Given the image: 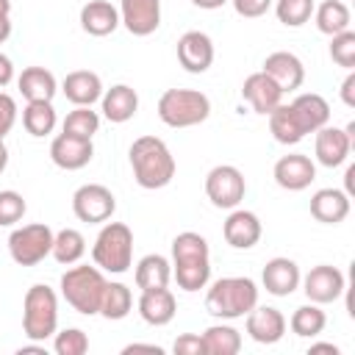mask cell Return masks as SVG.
Returning <instances> with one entry per match:
<instances>
[{
    "label": "cell",
    "mask_w": 355,
    "mask_h": 355,
    "mask_svg": "<svg viewBox=\"0 0 355 355\" xmlns=\"http://www.w3.org/2000/svg\"><path fill=\"white\" fill-rule=\"evenodd\" d=\"M352 178H355V166H347V175H344V183H347V194H352Z\"/></svg>",
    "instance_id": "obj_52"
},
{
    "label": "cell",
    "mask_w": 355,
    "mask_h": 355,
    "mask_svg": "<svg viewBox=\"0 0 355 355\" xmlns=\"http://www.w3.org/2000/svg\"><path fill=\"white\" fill-rule=\"evenodd\" d=\"M50 158L58 169L75 172V169H83L94 158V144H92V139H78V136H69V133H58L50 141Z\"/></svg>",
    "instance_id": "obj_16"
},
{
    "label": "cell",
    "mask_w": 355,
    "mask_h": 355,
    "mask_svg": "<svg viewBox=\"0 0 355 355\" xmlns=\"http://www.w3.org/2000/svg\"><path fill=\"white\" fill-rule=\"evenodd\" d=\"M208 116L211 100L197 89H166L158 97V119L169 128H194Z\"/></svg>",
    "instance_id": "obj_7"
},
{
    "label": "cell",
    "mask_w": 355,
    "mask_h": 355,
    "mask_svg": "<svg viewBox=\"0 0 355 355\" xmlns=\"http://www.w3.org/2000/svg\"><path fill=\"white\" fill-rule=\"evenodd\" d=\"M241 97L250 103L255 114H269L283 103V89L266 75V72H252L241 83Z\"/></svg>",
    "instance_id": "obj_20"
},
{
    "label": "cell",
    "mask_w": 355,
    "mask_h": 355,
    "mask_svg": "<svg viewBox=\"0 0 355 355\" xmlns=\"http://www.w3.org/2000/svg\"><path fill=\"white\" fill-rule=\"evenodd\" d=\"M58 330V297L50 286L36 283L22 300V333L28 341H47Z\"/></svg>",
    "instance_id": "obj_5"
},
{
    "label": "cell",
    "mask_w": 355,
    "mask_h": 355,
    "mask_svg": "<svg viewBox=\"0 0 355 355\" xmlns=\"http://www.w3.org/2000/svg\"><path fill=\"white\" fill-rule=\"evenodd\" d=\"M344 3H347V0H344Z\"/></svg>",
    "instance_id": "obj_54"
},
{
    "label": "cell",
    "mask_w": 355,
    "mask_h": 355,
    "mask_svg": "<svg viewBox=\"0 0 355 355\" xmlns=\"http://www.w3.org/2000/svg\"><path fill=\"white\" fill-rule=\"evenodd\" d=\"M288 327H291V333L300 336V338H316V336L327 327V316H324L322 305L308 302V305H300V308L291 313Z\"/></svg>",
    "instance_id": "obj_36"
},
{
    "label": "cell",
    "mask_w": 355,
    "mask_h": 355,
    "mask_svg": "<svg viewBox=\"0 0 355 355\" xmlns=\"http://www.w3.org/2000/svg\"><path fill=\"white\" fill-rule=\"evenodd\" d=\"M272 175H275V183L280 189H286V191H302V189H308L313 183L316 164L308 155H302V153H288V155L277 158Z\"/></svg>",
    "instance_id": "obj_15"
},
{
    "label": "cell",
    "mask_w": 355,
    "mask_h": 355,
    "mask_svg": "<svg viewBox=\"0 0 355 355\" xmlns=\"http://www.w3.org/2000/svg\"><path fill=\"white\" fill-rule=\"evenodd\" d=\"M313 8V0H275V14L286 28H302L305 22H311Z\"/></svg>",
    "instance_id": "obj_38"
},
{
    "label": "cell",
    "mask_w": 355,
    "mask_h": 355,
    "mask_svg": "<svg viewBox=\"0 0 355 355\" xmlns=\"http://www.w3.org/2000/svg\"><path fill=\"white\" fill-rule=\"evenodd\" d=\"M311 216L322 225H338L349 216V194L344 189H319L311 197Z\"/></svg>",
    "instance_id": "obj_25"
},
{
    "label": "cell",
    "mask_w": 355,
    "mask_h": 355,
    "mask_svg": "<svg viewBox=\"0 0 355 355\" xmlns=\"http://www.w3.org/2000/svg\"><path fill=\"white\" fill-rule=\"evenodd\" d=\"M8 166V150H6V141H0V172H6Z\"/></svg>",
    "instance_id": "obj_51"
},
{
    "label": "cell",
    "mask_w": 355,
    "mask_h": 355,
    "mask_svg": "<svg viewBox=\"0 0 355 355\" xmlns=\"http://www.w3.org/2000/svg\"><path fill=\"white\" fill-rule=\"evenodd\" d=\"M136 308H139V316H141L147 324H153V327L169 324V322L175 319V313H178L175 294H172L166 286H164V288H147V291H141Z\"/></svg>",
    "instance_id": "obj_22"
},
{
    "label": "cell",
    "mask_w": 355,
    "mask_h": 355,
    "mask_svg": "<svg viewBox=\"0 0 355 355\" xmlns=\"http://www.w3.org/2000/svg\"><path fill=\"white\" fill-rule=\"evenodd\" d=\"M313 22H316L319 33L336 36V33H341V31H349L352 14H349V6H347L344 0H322V3L313 8Z\"/></svg>",
    "instance_id": "obj_31"
},
{
    "label": "cell",
    "mask_w": 355,
    "mask_h": 355,
    "mask_svg": "<svg viewBox=\"0 0 355 355\" xmlns=\"http://www.w3.org/2000/svg\"><path fill=\"white\" fill-rule=\"evenodd\" d=\"M53 236H55L53 227L44 225V222L14 227L11 236H8V252H11L14 263H19V266L42 263L53 250Z\"/></svg>",
    "instance_id": "obj_8"
},
{
    "label": "cell",
    "mask_w": 355,
    "mask_h": 355,
    "mask_svg": "<svg viewBox=\"0 0 355 355\" xmlns=\"http://www.w3.org/2000/svg\"><path fill=\"white\" fill-rule=\"evenodd\" d=\"M266 116H269V133L275 136L277 144H286L288 147V144H297V141H302L308 136L305 128H302V122H300V116L294 114L291 103H280Z\"/></svg>",
    "instance_id": "obj_29"
},
{
    "label": "cell",
    "mask_w": 355,
    "mask_h": 355,
    "mask_svg": "<svg viewBox=\"0 0 355 355\" xmlns=\"http://www.w3.org/2000/svg\"><path fill=\"white\" fill-rule=\"evenodd\" d=\"M172 352H175V355H205L202 336H197V333H183V336H178L175 344H172Z\"/></svg>",
    "instance_id": "obj_44"
},
{
    "label": "cell",
    "mask_w": 355,
    "mask_h": 355,
    "mask_svg": "<svg viewBox=\"0 0 355 355\" xmlns=\"http://www.w3.org/2000/svg\"><path fill=\"white\" fill-rule=\"evenodd\" d=\"M80 28L89 36H108L119 28V8L108 0H89L80 8Z\"/></svg>",
    "instance_id": "obj_26"
},
{
    "label": "cell",
    "mask_w": 355,
    "mask_h": 355,
    "mask_svg": "<svg viewBox=\"0 0 355 355\" xmlns=\"http://www.w3.org/2000/svg\"><path fill=\"white\" fill-rule=\"evenodd\" d=\"M17 86H19V94L28 103H36V100H50L53 103V97L58 92L55 75L44 67H25L17 78Z\"/></svg>",
    "instance_id": "obj_27"
},
{
    "label": "cell",
    "mask_w": 355,
    "mask_h": 355,
    "mask_svg": "<svg viewBox=\"0 0 355 355\" xmlns=\"http://www.w3.org/2000/svg\"><path fill=\"white\" fill-rule=\"evenodd\" d=\"M130 169H133V178L141 189L147 191H155V189H164L172 183L175 178V155L169 153L166 141L158 139V136H139L133 144H130Z\"/></svg>",
    "instance_id": "obj_2"
},
{
    "label": "cell",
    "mask_w": 355,
    "mask_h": 355,
    "mask_svg": "<svg viewBox=\"0 0 355 355\" xmlns=\"http://www.w3.org/2000/svg\"><path fill=\"white\" fill-rule=\"evenodd\" d=\"M291 108H294V114L300 116L305 133H316L319 128H324V125L330 122V105H327V100H324L322 94H316V92L297 94V97L291 100Z\"/></svg>",
    "instance_id": "obj_28"
},
{
    "label": "cell",
    "mask_w": 355,
    "mask_h": 355,
    "mask_svg": "<svg viewBox=\"0 0 355 355\" xmlns=\"http://www.w3.org/2000/svg\"><path fill=\"white\" fill-rule=\"evenodd\" d=\"M133 280H136V286L141 291L169 286V280H172V263H169V258H164L158 252H150V255L139 258L136 272H133Z\"/></svg>",
    "instance_id": "obj_30"
},
{
    "label": "cell",
    "mask_w": 355,
    "mask_h": 355,
    "mask_svg": "<svg viewBox=\"0 0 355 355\" xmlns=\"http://www.w3.org/2000/svg\"><path fill=\"white\" fill-rule=\"evenodd\" d=\"M11 36V17H0V44Z\"/></svg>",
    "instance_id": "obj_50"
},
{
    "label": "cell",
    "mask_w": 355,
    "mask_h": 355,
    "mask_svg": "<svg viewBox=\"0 0 355 355\" xmlns=\"http://www.w3.org/2000/svg\"><path fill=\"white\" fill-rule=\"evenodd\" d=\"M97 130H100V114L92 111V105H75L61 122V133H69L78 139H92Z\"/></svg>",
    "instance_id": "obj_37"
},
{
    "label": "cell",
    "mask_w": 355,
    "mask_h": 355,
    "mask_svg": "<svg viewBox=\"0 0 355 355\" xmlns=\"http://www.w3.org/2000/svg\"><path fill=\"white\" fill-rule=\"evenodd\" d=\"M61 92L72 105H94L105 89H103V80L97 72L75 69V72H67V78L61 80Z\"/></svg>",
    "instance_id": "obj_23"
},
{
    "label": "cell",
    "mask_w": 355,
    "mask_h": 355,
    "mask_svg": "<svg viewBox=\"0 0 355 355\" xmlns=\"http://www.w3.org/2000/svg\"><path fill=\"white\" fill-rule=\"evenodd\" d=\"M261 233H263V225L258 214L244 211V208H233L222 225V236L233 250H252L261 241Z\"/></svg>",
    "instance_id": "obj_17"
},
{
    "label": "cell",
    "mask_w": 355,
    "mask_h": 355,
    "mask_svg": "<svg viewBox=\"0 0 355 355\" xmlns=\"http://www.w3.org/2000/svg\"><path fill=\"white\" fill-rule=\"evenodd\" d=\"M122 352H125V355H130V352H153V355H161L164 349H161L158 344H128Z\"/></svg>",
    "instance_id": "obj_47"
},
{
    "label": "cell",
    "mask_w": 355,
    "mask_h": 355,
    "mask_svg": "<svg viewBox=\"0 0 355 355\" xmlns=\"http://www.w3.org/2000/svg\"><path fill=\"white\" fill-rule=\"evenodd\" d=\"M92 261L111 275L128 272L133 263V230L125 222H103L92 247Z\"/></svg>",
    "instance_id": "obj_6"
},
{
    "label": "cell",
    "mask_w": 355,
    "mask_h": 355,
    "mask_svg": "<svg viewBox=\"0 0 355 355\" xmlns=\"http://www.w3.org/2000/svg\"><path fill=\"white\" fill-rule=\"evenodd\" d=\"M341 100H344L347 108H355V72L352 69H349V75L341 83Z\"/></svg>",
    "instance_id": "obj_45"
},
{
    "label": "cell",
    "mask_w": 355,
    "mask_h": 355,
    "mask_svg": "<svg viewBox=\"0 0 355 355\" xmlns=\"http://www.w3.org/2000/svg\"><path fill=\"white\" fill-rule=\"evenodd\" d=\"M58 125V114L53 108L50 100H36V103H28L22 108V128L33 136V139H42V136H50Z\"/></svg>",
    "instance_id": "obj_32"
},
{
    "label": "cell",
    "mask_w": 355,
    "mask_h": 355,
    "mask_svg": "<svg viewBox=\"0 0 355 355\" xmlns=\"http://www.w3.org/2000/svg\"><path fill=\"white\" fill-rule=\"evenodd\" d=\"M205 194L211 200V205L216 208H239V202L247 194V180L241 175L239 166L233 164H219L205 175Z\"/></svg>",
    "instance_id": "obj_9"
},
{
    "label": "cell",
    "mask_w": 355,
    "mask_h": 355,
    "mask_svg": "<svg viewBox=\"0 0 355 355\" xmlns=\"http://www.w3.org/2000/svg\"><path fill=\"white\" fill-rule=\"evenodd\" d=\"M133 311V294L125 283H105V291H103V300H100V316L111 319V322H119L125 319L128 313Z\"/></svg>",
    "instance_id": "obj_35"
},
{
    "label": "cell",
    "mask_w": 355,
    "mask_h": 355,
    "mask_svg": "<svg viewBox=\"0 0 355 355\" xmlns=\"http://www.w3.org/2000/svg\"><path fill=\"white\" fill-rule=\"evenodd\" d=\"M83 252H86V239H83L80 230L64 227V230H58V233L53 236V250H50V255H53L58 263L72 266V263H78V261L83 258Z\"/></svg>",
    "instance_id": "obj_34"
},
{
    "label": "cell",
    "mask_w": 355,
    "mask_h": 355,
    "mask_svg": "<svg viewBox=\"0 0 355 355\" xmlns=\"http://www.w3.org/2000/svg\"><path fill=\"white\" fill-rule=\"evenodd\" d=\"M114 211H116V197L103 183H83L72 194V214L80 222L103 225L114 216Z\"/></svg>",
    "instance_id": "obj_10"
},
{
    "label": "cell",
    "mask_w": 355,
    "mask_h": 355,
    "mask_svg": "<svg viewBox=\"0 0 355 355\" xmlns=\"http://www.w3.org/2000/svg\"><path fill=\"white\" fill-rule=\"evenodd\" d=\"M355 147V122H349L347 128H336V125H324L316 130V139H313V150H316V161L327 169H336L341 166L349 153Z\"/></svg>",
    "instance_id": "obj_11"
},
{
    "label": "cell",
    "mask_w": 355,
    "mask_h": 355,
    "mask_svg": "<svg viewBox=\"0 0 355 355\" xmlns=\"http://www.w3.org/2000/svg\"><path fill=\"white\" fill-rule=\"evenodd\" d=\"M202 347H205V355H236L241 349V333L225 322L211 324L202 333Z\"/></svg>",
    "instance_id": "obj_33"
},
{
    "label": "cell",
    "mask_w": 355,
    "mask_h": 355,
    "mask_svg": "<svg viewBox=\"0 0 355 355\" xmlns=\"http://www.w3.org/2000/svg\"><path fill=\"white\" fill-rule=\"evenodd\" d=\"M0 17H11V0H0Z\"/></svg>",
    "instance_id": "obj_53"
},
{
    "label": "cell",
    "mask_w": 355,
    "mask_h": 355,
    "mask_svg": "<svg viewBox=\"0 0 355 355\" xmlns=\"http://www.w3.org/2000/svg\"><path fill=\"white\" fill-rule=\"evenodd\" d=\"M258 305V286L250 277H219L205 291V308L216 319H241Z\"/></svg>",
    "instance_id": "obj_3"
},
{
    "label": "cell",
    "mask_w": 355,
    "mask_h": 355,
    "mask_svg": "<svg viewBox=\"0 0 355 355\" xmlns=\"http://www.w3.org/2000/svg\"><path fill=\"white\" fill-rule=\"evenodd\" d=\"M28 205H25V197L14 189H6L0 191V227H11L17 225L22 216H25Z\"/></svg>",
    "instance_id": "obj_41"
},
{
    "label": "cell",
    "mask_w": 355,
    "mask_h": 355,
    "mask_svg": "<svg viewBox=\"0 0 355 355\" xmlns=\"http://www.w3.org/2000/svg\"><path fill=\"white\" fill-rule=\"evenodd\" d=\"M300 283H302V291H305L308 302H316V305H330L347 291L344 272L338 266H330V263L313 266Z\"/></svg>",
    "instance_id": "obj_12"
},
{
    "label": "cell",
    "mask_w": 355,
    "mask_h": 355,
    "mask_svg": "<svg viewBox=\"0 0 355 355\" xmlns=\"http://www.w3.org/2000/svg\"><path fill=\"white\" fill-rule=\"evenodd\" d=\"M300 280H302V275H300L297 261L283 258V255L266 261V266L261 272V283H263V288L272 297H288V294H294L300 288Z\"/></svg>",
    "instance_id": "obj_21"
},
{
    "label": "cell",
    "mask_w": 355,
    "mask_h": 355,
    "mask_svg": "<svg viewBox=\"0 0 355 355\" xmlns=\"http://www.w3.org/2000/svg\"><path fill=\"white\" fill-rule=\"evenodd\" d=\"M178 64L191 75L208 72V67L214 64V42H211V36L202 33V31H186L178 39Z\"/></svg>",
    "instance_id": "obj_14"
},
{
    "label": "cell",
    "mask_w": 355,
    "mask_h": 355,
    "mask_svg": "<svg viewBox=\"0 0 355 355\" xmlns=\"http://www.w3.org/2000/svg\"><path fill=\"white\" fill-rule=\"evenodd\" d=\"M100 105H103V116L108 122L122 125V122H128V119L136 116V111H139V94H136L133 86L116 83V86H111V89L103 92Z\"/></svg>",
    "instance_id": "obj_24"
},
{
    "label": "cell",
    "mask_w": 355,
    "mask_h": 355,
    "mask_svg": "<svg viewBox=\"0 0 355 355\" xmlns=\"http://www.w3.org/2000/svg\"><path fill=\"white\" fill-rule=\"evenodd\" d=\"M105 283L108 280L100 266H72L61 275V297L72 311L83 316H97Z\"/></svg>",
    "instance_id": "obj_4"
},
{
    "label": "cell",
    "mask_w": 355,
    "mask_h": 355,
    "mask_svg": "<svg viewBox=\"0 0 355 355\" xmlns=\"http://www.w3.org/2000/svg\"><path fill=\"white\" fill-rule=\"evenodd\" d=\"M119 25L133 36H150L161 25V0H119Z\"/></svg>",
    "instance_id": "obj_13"
},
{
    "label": "cell",
    "mask_w": 355,
    "mask_h": 355,
    "mask_svg": "<svg viewBox=\"0 0 355 355\" xmlns=\"http://www.w3.org/2000/svg\"><path fill=\"white\" fill-rule=\"evenodd\" d=\"M172 277L183 291H200L211 280V252L205 236L183 230L172 239Z\"/></svg>",
    "instance_id": "obj_1"
},
{
    "label": "cell",
    "mask_w": 355,
    "mask_h": 355,
    "mask_svg": "<svg viewBox=\"0 0 355 355\" xmlns=\"http://www.w3.org/2000/svg\"><path fill=\"white\" fill-rule=\"evenodd\" d=\"M316 352H330V355H338V347L330 344V341H316L308 347V355H316Z\"/></svg>",
    "instance_id": "obj_48"
},
{
    "label": "cell",
    "mask_w": 355,
    "mask_h": 355,
    "mask_svg": "<svg viewBox=\"0 0 355 355\" xmlns=\"http://www.w3.org/2000/svg\"><path fill=\"white\" fill-rule=\"evenodd\" d=\"M14 122H17V100L11 94L0 92V141H6Z\"/></svg>",
    "instance_id": "obj_42"
},
{
    "label": "cell",
    "mask_w": 355,
    "mask_h": 355,
    "mask_svg": "<svg viewBox=\"0 0 355 355\" xmlns=\"http://www.w3.org/2000/svg\"><path fill=\"white\" fill-rule=\"evenodd\" d=\"M247 336L255 341V344H277L283 336H286V316L272 308V305H255L250 313H247Z\"/></svg>",
    "instance_id": "obj_18"
},
{
    "label": "cell",
    "mask_w": 355,
    "mask_h": 355,
    "mask_svg": "<svg viewBox=\"0 0 355 355\" xmlns=\"http://www.w3.org/2000/svg\"><path fill=\"white\" fill-rule=\"evenodd\" d=\"M197 8H205V11H214V8H222L227 0H191Z\"/></svg>",
    "instance_id": "obj_49"
},
{
    "label": "cell",
    "mask_w": 355,
    "mask_h": 355,
    "mask_svg": "<svg viewBox=\"0 0 355 355\" xmlns=\"http://www.w3.org/2000/svg\"><path fill=\"white\" fill-rule=\"evenodd\" d=\"M330 58L344 69L355 67V31H341L330 36Z\"/></svg>",
    "instance_id": "obj_40"
},
{
    "label": "cell",
    "mask_w": 355,
    "mask_h": 355,
    "mask_svg": "<svg viewBox=\"0 0 355 355\" xmlns=\"http://www.w3.org/2000/svg\"><path fill=\"white\" fill-rule=\"evenodd\" d=\"M261 72H266V75L283 89V94L300 89L302 80H305V67H302V61H300L294 53H288V50H275V53H269V55L263 58Z\"/></svg>",
    "instance_id": "obj_19"
},
{
    "label": "cell",
    "mask_w": 355,
    "mask_h": 355,
    "mask_svg": "<svg viewBox=\"0 0 355 355\" xmlns=\"http://www.w3.org/2000/svg\"><path fill=\"white\" fill-rule=\"evenodd\" d=\"M11 80H14V64H11V58L6 53H0V89L8 86Z\"/></svg>",
    "instance_id": "obj_46"
},
{
    "label": "cell",
    "mask_w": 355,
    "mask_h": 355,
    "mask_svg": "<svg viewBox=\"0 0 355 355\" xmlns=\"http://www.w3.org/2000/svg\"><path fill=\"white\" fill-rule=\"evenodd\" d=\"M53 349H55V355H83V352H89V336L80 327L55 330Z\"/></svg>",
    "instance_id": "obj_39"
},
{
    "label": "cell",
    "mask_w": 355,
    "mask_h": 355,
    "mask_svg": "<svg viewBox=\"0 0 355 355\" xmlns=\"http://www.w3.org/2000/svg\"><path fill=\"white\" fill-rule=\"evenodd\" d=\"M230 3H233V11L244 19H258L275 6V0H230Z\"/></svg>",
    "instance_id": "obj_43"
}]
</instances>
